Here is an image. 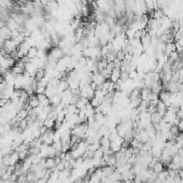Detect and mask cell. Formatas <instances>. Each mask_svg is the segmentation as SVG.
Here are the masks:
<instances>
[{"mask_svg":"<svg viewBox=\"0 0 183 183\" xmlns=\"http://www.w3.org/2000/svg\"><path fill=\"white\" fill-rule=\"evenodd\" d=\"M156 112L157 113H159L162 116L165 115V113L167 112V107H166V105H165L163 101H158V103L156 105Z\"/></svg>","mask_w":183,"mask_h":183,"instance_id":"obj_1","label":"cell"},{"mask_svg":"<svg viewBox=\"0 0 183 183\" xmlns=\"http://www.w3.org/2000/svg\"><path fill=\"white\" fill-rule=\"evenodd\" d=\"M163 120V116L160 115L159 113L155 112L153 114H151V121H152V124H158L160 121Z\"/></svg>","mask_w":183,"mask_h":183,"instance_id":"obj_2","label":"cell"},{"mask_svg":"<svg viewBox=\"0 0 183 183\" xmlns=\"http://www.w3.org/2000/svg\"><path fill=\"white\" fill-rule=\"evenodd\" d=\"M153 171H154L155 174H158L159 172H162L163 170H164V165H163V163L162 162H157L156 164L153 166Z\"/></svg>","mask_w":183,"mask_h":183,"instance_id":"obj_3","label":"cell"},{"mask_svg":"<svg viewBox=\"0 0 183 183\" xmlns=\"http://www.w3.org/2000/svg\"><path fill=\"white\" fill-rule=\"evenodd\" d=\"M55 164H56V162H55L53 158H48L46 159V162H45V166H46V167H50V168L53 167Z\"/></svg>","mask_w":183,"mask_h":183,"instance_id":"obj_4","label":"cell"},{"mask_svg":"<svg viewBox=\"0 0 183 183\" xmlns=\"http://www.w3.org/2000/svg\"><path fill=\"white\" fill-rule=\"evenodd\" d=\"M165 183H174V178H171V177H167L165 179Z\"/></svg>","mask_w":183,"mask_h":183,"instance_id":"obj_5","label":"cell"},{"mask_svg":"<svg viewBox=\"0 0 183 183\" xmlns=\"http://www.w3.org/2000/svg\"><path fill=\"white\" fill-rule=\"evenodd\" d=\"M177 126H178L179 130H180L181 133H183V119L182 120H180V122H179V124Z\"/></svg>","mask_w":183,"mask_h":183,"instance_id":"obj_6","label":"cell"},{"mask_svg":"<svg viewBox=\"0 0 183 183\" xmlns=\"http://www.w3.org/2000/svg\"><path fill=\"white\" fill-rule=\"evenodd\" d=\"M178 176L180 177V179L183 181V168H181V169H179V171H178Z\"/></svg>","mask_w":183,"mask_h":183,"instance_id":"obj_7","label":"cell"}]
</instances>
